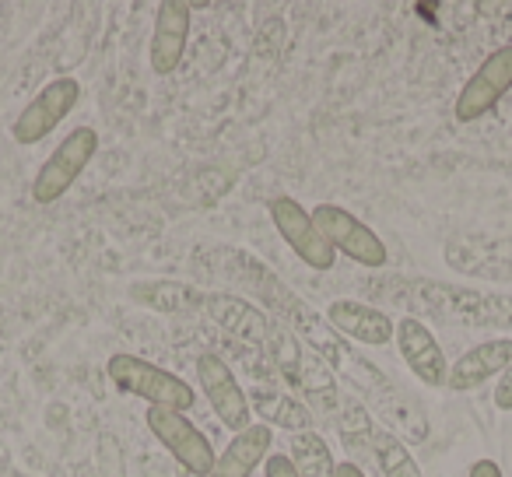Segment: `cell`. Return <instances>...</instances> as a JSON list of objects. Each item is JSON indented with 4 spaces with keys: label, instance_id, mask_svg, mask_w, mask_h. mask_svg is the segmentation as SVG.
Instances as JSON below:
<instances>
[{
    "label": "cell",
    "instance_id": "obj_5",
    "mask_svg": "<svg viewBox=\"0 0 512 477\" xmlns=\"http://www.w3.org/2000/svg\"><path fill=\"white\" fill-rule=\"evenodd\" d=\"M144 425L158 439V446L193 477H211L214 470V446L186 414L169 411V407H148L144 411Z\"/></svg>",
    "mask_w": 512,
    "mask_h": 477
},
{
    "label": "cell",
    "instance_id": "obj_19",
    "mask_svg": "<svg viewBox=\"0 0 512 477\" xmlns=\"http://www.w3.org/2000/svg\"><path fill=\"white\" fill-rule=\"evenodd\" d=\"M130 299L137 306L158 309V313H200L207 302V292L183 285V281H134Z\"/></svg>",
    "mask_w": 512,
    "mask_h": 477
},
{
    "label": "cell",
    "instance_id": "obj_6",
    "mask_svg": "<svg viewBox=\"0 0 512 477\" xmlns=\"http://www.w3.org/2000/svg\"><path fill=\"white\" fill-rule=\"evenodd\" d=\"M78 102H81V81L71 78V74H60L50 85L39 88V92L32 95V102H25L22 113L11 123V134H15L18 144L32 148V144L46 141V137L74 113Z\"/></svg>",
    "mask_w": 512,
    "mask_h": 477
},
{
    "label": "cell",
    "instance_id": "obj_14",
    "mask_svg": "<svg viewBox=\"0 0 512 477\" xmlns=\"http://www.w3.org/2000/svg\"><path fill=\"white\" fill-rule=\"evenodd\" d=\"M509 362H512V337H491V341L474 344L467 355H460L453 365H449L446 386L453 393L477 390V386L502 376Z\"/></svg>",
    "mask_w": 512,
    "mask_h": 477
},
{
    "label": "cell",
    "instance_id": "obj_18",
    "mask_svg": "<svg viewBox=\"0 0 512 477\" xmlns=\"http://www.w3.org/2000/svg\"><path fill=\"white\" fill-rule=\"evenodd\" d=\"M295 397L309 407V414H334L341 411V390L334 383V369H330L323 358H316L313 351L306 348L299 365V376L292 383Z\"/></svg>",
    "mask_w": 512,
    "mask_h": 477
},
{
    "label": "cell",
    "instance_id": "obj_3",
    "mask_svg": "<svg viewBox=\"0 0 512 477\" xmlns=\"http://www.w3.org/2000/svg\"><path fill=\"white\" fill-rule=\"evenodd\" d=\"M95 151H99V130L95 127H74L71 134H67L64 141L50 151V158L39 165L36 176H32V186H29L32 200L43 204V207L57 204V200L64 197L74 183H78L81 172L92 165Z\"/></svg>",
    "mask_w": 512,
    "mask_h": 477
},
{
    "label": "cell",
    "instance_id": "obj_7",
    "mask_svg": "<svg viewBox=\"0 0 512 477\" xmlns=\"http://www.w3.org/2000/svg\"><path fill=\"white\" fill-rule=\"evenodd\" d=\"M271 221L278 228V235L285 239V246L309 267V271H334L337 253L334 246L323 239L320 225L313 221V214L299 204L295 197H274L271 200Z\"/></svg>",
    "mask_w": 512,
    "mask_h": 477
},
{
    "label": "cell",
    "instance_id": "obj_1",
    "mask_svg": "<svg viewBox=\"0 0 512 477\" xmlns=\"http://www.w3.org/2000/svg\"><path fill=\"white\" fill-rule=\"evenodd\" d=\"M218 253L228 260V271H225L228 278H232L235 285L246 288V292L256 299V306L264 309L271 320L285 323V327L292 330V334L299 337V341L306 344L316 358H323L330 369L344 372L351 383H358L362 390H369V393H376L379 386L390 383V379H386L376 365L362 362V358H358L355 351L344 344V337L330 327L327 316H323L320 309L309 306L299 292H292V288H288L285 281L271 271V267L260 264V260H253L249 253H242V250H218Z\"/></svg>",
    "mask_w": 512,
    "mask_h": 477
},
{
    "label": "cell",
    "instance_id": "obj_21",
    "mask_svg": "<svg viewBox=\"0 0 512 477\" xmlns=\"http://www.w3.org/2000/svg\"><path fill=\"white\" fill-rule=\"evenodd\" d=\"M369 449H372V460H376V467L383 477H425V470H421L418 460H414L411 446H404V442H400L397 435L386 432V428L372 432Z\"/></svg>",
    "mask_w": 512,
    "mask_h": 477
},
{
    "label": "cell",
    "instance_id": "obj_13",
    "mask_svg": "<svg viewBox=\"0 0 512 477\" xmlns=\"http://www.w3.org/2000/svg\"><path fill=\"white\" fill-rule=\"evenodd\" d=\"M323 316H327V323L337 334L355 344H365V348H386L393 341V334H397V323L383 309L369 306V302L334 299Z\"/></svg>",
    "mask_w": 512,
    "mask_h": 477
},
{
    "label": "cell",
    "instance_id": "obj_9",
    "mask_svg": "<svg viewBox=\"0 0 512 477\" xmlns=\"http://www.w3.org/2000/svg\"><path fill=\"white\" fill-rule=\"evenodd\" d=\"M197 383L204 390L211 411L218 414V421L228 428V432H246L253 425V407H249V397L242 390V383L235 379L232 365L218 355V351H200L197 358Z\"/></svg>",
    "mask_w": 512,
    "mask_h": 477
},
{
    "label": "cell",
    "instance_id": "obj_15",
    "mask_svg": "<svg viewBox=\"0 0 512 477\" xmlns=\"http://www.w3.org/2000/svg\"><path fill=\"white\" fill-rule=\"evenodd\" d=\"M271 442L274 428H267L264 421H253L246 432H235L228 439V446L214 460L211 477H253L256 467H264V460L271 456Z\"/></svg>",
    "mask_w": 512,
    "mask_h": 477
},
{
    "label": "cell",
    "instance_id": "obj_12",
    "mask_svg": "<svg viewBox=\"0 0 512 477\" xmlns=\"http://www.w3.org/2000/svg\"><path fill=\"white\" fill-rule=\"evenodd\" d=\"M204 313L225 330L232 341H239L242 348L264 351L267 344V330H271V316L249 299L228 292H207Z\"/></svg>",
    "mask_w": 512,
    "mask_h": 477
},
{
    "label": "cell",
    "instance_id": "obj_24",
    "mask_svg": "<svg viewBox=\"0 0 512 477\" xmlns=\"http://www.w3.org/2000/svg\"><path fill=\"white\" fill-rule=\"evenodd\" d=\"M264 477H299V470L292 467L288 453H274L264 460Z\"/></svg>",
    "mask_w": 512,
    "mask_h": 477
},
{
    "label": "cell",
    "instance_id": "obj_2",
    "mask_svg": "<svg viewBox=\"0 0 512 477\" xmlns=\"http://www.w3.org/2000/svg\"><path fill=\"white\" fill-rule=\"evenodd\" d=\"M106 376L116 383V390L148 400L151 407H169V411L186 414L197 404V390L186 379L155 362H144L141 355H127V351L113 355L106 362Z\"/></svg>",
    "mask_w": 512,
    "mask_h": 477
},
{
    "label": "cell",
    "instance_id": "obj_26",
    "mask_svg": "<svg viewBox=\"0 0 512 477\" xmlns=\"http://www.w3.org/2000/svg\"><path fill=\"white\" fill-rule=\"evenodd\" d=\"M334 477H365V470L358 467V463H351V460H341V463H337Z\"/></svg>",
    "mask_w": 512,
    "mask_h": 477
},
{
    "label": "cell",
    "instance_id": "obj_23",
    "mask_svg": "<svg viewBox=\"0 0 512 477\" xmlns=\"http://www.w3.org/2000/svg\"><path fill=\"white\" fill-rule=\"evenodd\" d=\"M495 407L498 411H512V362L505 365V372L498 376V383H495Z\"/></svg>",
    "mask_w": 512,
    "mask_h": 477
},
{
    "label": "cell",
    "instance_id": "obj_4",
    "mask_svg": "<svg viewBox=\"0 0 512 477\" xmlns=\"http://www.w3.org/2000/svg\"><path fill=\"white\" fill-rule=\"evenodd\" d=\"M313 221L320 225L323 239L334 246V253L348 257L351 264L365 267V271H383L390 264V250L386 243L376 235V228H369L355 211L341 204H316Z\"/></svg>",
    "mask_w": 512,
    "mask_h": 477
},
{
    "label": "cell",
    "instance_id": "obj_22",
    "mask_svg": "<svg viewBox=\"0 0 512 477\" xmlns=\"http://www.w3.org/2000/svg\"><path fill=\"white\" fill-rule=\"evenodd\" d=\"M341 435H344V442L348 446H358V442H365L369 446L372 442V418H369V411H365L358 400H351V397H341Z\"/></svg>",
    "mask_w": 512,
    "mask_h": 477
},
{
    "label": "cell",
    "instance_id": "obj_8",
    "mask_svg": "<svg viewBox=\"0 0 512 477\" xmlns=\"http://www.w3.org/2000/svg\"><path fill=\"white\" fill-rule=\"evenodd\" d=\"M512 92V46H498L481 60L474 74L463 81V88L456 92L453 116L456 123H477L481 116H488L505 95Z\"/></svg>",
    "mask_w": 512,
    "mask_h": 477
},
{
    "label": "cell",
    "instance_id": "obj_11",
    "mask_svg": "<svg viewBox=\"0 0 512 477\" xmlns=\"http://www.w3.org/2000/svg\"><path fill=\"white\" fill-rule=\"evenodd\" d=\"M397 351L404 358V365L414 372V379L425 386H446L449 379V358L442 355V344L435 341V334L425 327V320L418 316H404L397 320Z\"/></svg>",
    "mask_w": 512,
    "mask_h": 477
},
{
    "label": "cell",
    "instance_id": "obj_10",
    "mask_svg": "<svg viewBox=\"0 0 512 477\" xmlns=\"http://www.w3.org/2000/svg\"><path fill=\"white\" fill-rule=\"evenodd\" d=\"M190 25H193V8L183 4V0H162L155 8V29H151L148 60L158 78H169V74H176V67L183 64L186 43H190Z\"/></svg>",
    "mask_w": 512,
    "mask_h": 477
},
{
    "label": "cell",
    "instance_id": "obj_16",
    "mask_svg": "<svg viewBox=\"0 0 512 477\" xmlns=\"http://www.w3.org/2000/svg\"><path fill=\"white\" fill-rule=\"evenodd\" d=\"M246 397H249V407L264 418L267 428H288L292 435L313 428V414H309V407L302 404L292 390H285L281 383H274V379L256 383L253 393H246Z\"/></svg>",
    "mask_w": 512,
    "mask_h": 477
},
{
    "label": "cell",
    "instance_id": "obj_25",
    "mask_svg": "<svg viewBox=\"0 0 512 477\" xmlns=\"http://www.w3.org/2000/svg\"><path fill=\"white\" fill-rule=\"evenodd\" d=\"M467 477H505V474L495 460H477V463H470Z\"/></svg>",
    "mask_w": 512,
    "mask_h": 477
},
{
    "label": "cell",
    "instance_id": "obj_17",
    "mask_svg": "<svg viewBox=\"0 0 512 477\" xmlns=\"http://www.w3.org/2000/svg\"><path fill=\"white\" fill-rule=\"evenodd\" d=\"M372 400H376L379 418L386 421V432L397 435L404 446L428 439V414H425V407L411 397V393H404V390H397V386L386 383L383 390L372 393Z\"/></svg>",
    "mask_w": 512,
    "mask_h": 477
},
{
    "label": "cell",
    "instance_id": "obj_20",
    "mask_svg": "<svg viewBox=\"0 0 512 477\" xmlns=\"http://www.w3.org/2000/svg\"><path fill=\"white\" fill-rule=\"evenodd\" d=\"M288 460L299 470V477H334L337 474V460L330 453L327 439L313 428L306 432H295L288 439Z\"/></svg>",
    "mask_w": 512,
    "mask_h": 477
}]
</instances>
